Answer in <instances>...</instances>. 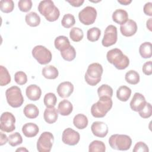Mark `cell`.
Here are the masks:
<instances>
[{
	"label": "cell",
	"instance_id": "cell-1",
	"mask_svg": "<svg viewBox=\"0 0 152 152\" xmlns=\"http://www.w3.org/2000/svg\"><path fill=\"white\" fill-rule=\"evenodd\" d=\"M108 62L114 65L118 69H125L129 64V59L122 50L118 48L109 50L106 55Z\"/></svg>",
	"mask_w": 152,
	"mask_h": 152
},
{
	"label": "cell",
	"instance_id": "cell-2",
	"mask_svg": "<svg viewBox=\"0 0 152 152\" xmlns=\"http://www.w3.org/2000/svg\"><path fill=\"white\" fill-rule=\"evenodd\" d=\"M38 10L46 20L50 22L57 20L60 15L59 9L51 0L40 1L38 5Z\"/></svg>",
	"mask_w": 152,
	"mask_h": 152
},
{
	"label": "cell",
	"instance_id": "cell-3",
	"mask_svg": "<svg viewBox=\"0 0 152 152\" xmlns=\"http://www.w3.org/2000/svg\"><path fill=\"white\" fill-rule=\"evenodd\" d=\"M113 102L109 97H101L91 107V113L94 118H103L111 109Z\"/></svg>",
	"mask_w": 152,
	"mask_h": 152
},
{
	"label": "cell",
	"instance_id": "cell-4",
	"mask_svg": "<svg viewBox=\"0 0 152 152\" xmlns=\"http://www.w3.org/2000/svg\"><path fill=\"white\" fill-rule=\"evenodd\" d=\"M103 71L102 65L99 63H93L89 65L84 76L86 83L91 86L97 85L101 80Z\"/></svg>",
	"mask_w": 152,
	"mask_h": 152
},
{
	"label": "cell",
	"instance_id": "cell-5",
	"mask_svg": "<svg viewBox=\"0 0 152 152\" xmlns=\"http://www.w3.org/2000/svg\"><path fill=\"white\" fill-rule=\"evenodd\" d=\"M109 143L110 147L114 150L125 151L130 148L132 140L127 135L113 134L110 137Z\"/></svg>",
	"mask_w": 152,
	"mask_h": 152
},
{
	"label": "cell",
	"instance_id": "cell-6",
	"mask_svg": "<svg viewBox=\"0 0 152 152\" xmlns=\"http://www.w3.org/2000/svg\"><path fill=\"white\" fill-rule=\"evenodd\" d=\"M5 96L8 104L12 107H19L24 102L21 89L17 86L8 88L5 91Z\"/></svg>",
	"mask_w": 152,
	"mask_h": 152
},
{
	"label": "cell",
	"instance_id": "cell-7",
	"mask_svg": "<svg viewBox=\"0 0 152 152\" xmlns=\"http://www.w3.org/2000/svg\"><path fill=\"white\" fill-rule=\"evenodd\" d=\"M32 55L37 61L42 65L49 63L52 60V53L50 51L42 45H37L33 48Z\"/></svg>",
	"mask_w": 152,
	"mask_h": 152
},
{
	"label": "cell",
	"instance_id": "cell-8",
	"mask_svg": "<svg viewBox=\"0 0 152 152\" xmlns=\"http://www.w3.org/2000/svg\"><path fill=\"white\" fill-rule=\"evenodd\" d=\"M54 137L48 131L43 132L40 135L37 142V149L39 152H49L53 145Z\"/></svg>",
	"mask_w": 152,
	"mask_h": 152
},
{
	"label": "cell",
	"instance_id": "cell-9",
	"mask_svg": "<svg viewBox=\"0 0 152 152\" xmlns=\"http://www.w3.org/2000/svg\"><path fill=\"white\" fill-rule=\"evenodd\" d=\"M97 17L96 10L90 6L84 8L78 14V18L80 21L86 26L91 25L95 22Z\"/></svg>",
	"mask_w": 152,
	"mask_h": 152
},
{
	"label": "cell",
	"instance_id": "cell-10",
	"mask_svg": "<svg viewBox=\"0 0 152 152\" xmlns=\"http://www.w3.org/2000/svg\"><path fill=\"white\" fill-rule=\"evenodd\" d=\"M15 118L13 114L9 112L2 113L0 118V128L1 131L6 132H12L15 129Z\"/></svg>",
	"mask_w": 152,
	"mask_h": 152
},
{
	"label": "cell",
	"instance_id": "cell-11",
	"mask_svg": "<svg viewBox=\"0 0 152 152\" xmlns=\"http://www.w3.org/2000/svg\"><path fill=\"white\" fill-rule=\"evenodd\" d=\"M118 39L117 28L113 25L108 26L104 33V36L102 41V45L104 47H109L115 45Z\"/></svg>",
	"mask_w": 152,
	"mask_h": 152
},
{
	"label": "cell",
	"instance_id": "cell-12",
	"mask_svg": "<svg viewBox=\"0 0 152 152\" xmlns=\"http://www.w3.org/2000/svg\"><path fill=\"white\" fill-rule=\"evenodd\" d=\"M80 139V134L71 128L65 129L62 135V142L69 145H75L78 144Z\"/></svg>",
	"mask_w": 152,
	"mask_h": 152
},
{
	"label": "cell",
	"instance_id": "cell-13",
	"mask_svg": "<svg viewBox=\"0 0 152 152\" xmlns=\"http://www.w3.org/2000/svg\"><path fill=\"white\" fill-rule=\"evenodd\" d=\"M91 130L94 135L100 138L106 137L108 133V126L103 122H94L91 126Z\"/></svg>",
	"mask_w": 152,
	"mask_h": 152
},
{
	"label": "cell",
	"instance_id": "cell-14",
	"mask_svg": "<svg viewBox=\"0 0 152 152\" xmlns=\"http://www.w3.org/2000/svg\"><path fill=\"white\" fill-rule=\"evenodd\" d=\"M120 31L124 36H132L134 35L137 31V23L134 20L128 19L124 24L121 25Z\"/></svg>",
	"mask_w": 152,
	"mask_h": 152
},
{
	"label": "cell",
	"instance_id": "cell-15",
	"mask_svg": "<svg viewBox=\"0 0 152 152\" xmlns=\"http://www.w3.org/2000/svg\"><path fill=\"white\" fill-rule=\"evenodd\" d=\"M146 102L145 99L142 94L135 93L130 102V107L132 110L138 112L144 107Z\"/></svg>",
	"mask_w": 152,
	"mask_h": 152
},
{
	"label": "cell",
	"instance_id": "cell-16",
	"mask_svg": "<svg viewBox=\"0 0 152 152\" xmlns=\"http://www.w3.org/2000/svg\"><path fill=\"white\" fill-rule=\"evenodd\" d=\"M74 91V86L69 81H65L60 83L57 87V93L62 98L69 97Z\"/></svg>",
	"mask_w": 152,
	"mask_h": 152
},
{
	"label": "cell",
	"instance_id": "cell-17",
	"mask_svg": "<svg viewBox=\"0 0 152 152\" xmlns=\"http://www.w3.org/2000/svg\"><path fill=\"white\" fill-rule=\"evenodd\" d=\"M26 94L29 100L36 101L40 98L42 90L36 84H31L26 88Z\"/></svg>",
	"mask_w": 152,
	"mask_h": 152
},
{
	"label": "cell",
	"instance_id": "cell-18",
	"mask_svg": "<svg viewBox=\"0 0 152 152\" xmlns=\"http://www.w3.org/2000/svg\"><path fill=\"white\" fill-rule=\"evenodd\" d=\"M39 128L38 126L32 122L24 124L22 127V132L24 136L28 138L35 137L39 132Z\"/></svg>",
	"mask_w": 152,
	"mask_h": 152
},
{
	"label": "cell",
	"instance_id": "cell-19",
	"mask_svg": "<svg viewBox=\"0 0 152 152\" xmlns=\"http://www.w3.org/2000/svg\"><path fill=\"white\" fill-rule=\"evenodd\" d=\"M58 110L54 107H46L43 113V118L46 122L51 124L55 123L58 118Z\"/></svg>",
	"mask_w": 152,
	"mask_h": 152
},
{
	"label": "cell",
	"instance_id": "cell-20",
	"mask_svg": "<svg viewBox=\"0 0 152 152\" xmlns=\"http://www.w3.org/2000/svg\"><path fill=\"white\" fill-rule=\"evenodd\" d=\"M112 19L116 23L122 25L128 20V12L122 9L116 10L113 12Z\"/></svg>",
	"mask_w": 152,
	"mask_h": 152
},
{
	"label": "cell",
	"instance_id": "cell-21",
	"mask_svg": "<svg viewBox=\"0 0 152 152\" xmlns=\"http://www.w3.org/2000/svg\"><path fill=\"white\" fill-rule=\"evenodd\" d=\"M73 106L72 103L68 100L61 101L58 106V112L62 116H68L72 112Z\"/></svg>",
	"mask_w": 152,
	"mask_h": 152
},
{
	"label": "cell",
	"instance_id": "cell-22",
	"mask_svg": "<svg viewBox=\"0 0 152 152\" xmlns=\"http://www.w3.org/2000/svg\"><path fill=\"white\" fill-rule=\"evenodd\" d=\"M54 45L56 49L61 52L71 46L69 39L65 36H59L57 37L55 39Z\"/></svg>",
	"mask_w": 152,
	"mask_h": 152
},
{
	"label": "cell",
	"instance_id": "cell-23",
	"mask_svg": "<svg viewBox=\"0 0 152 152\" xmlns=\"http://www.w3.org/2000/svg\"><path fill=\"white\" fill-rule=\"evenodd\" d=\"M131 90L126 86H122L118 88L116 91L117 98L122 102H126L130 97Z\"/></svg>",
	"mask_w": 152,
	"mask_h": 152
},
{
	"label": "cell",
	"instance_id": "cell-24",
	"mask_svg": "<svg viewBox=\"0 0 152 152\" xmlns=\"http://www.w3.org/2000/svg\"><path fill=\"white\" fill-rule=\"evenodd\" d=\"M73 124L77 128L83 129L88 125V119L86 115L79 113L74 116L73 119Z\"/></svg>",
	"mask_w": 152,
	"mask_h": 152
},
{
	"label": "cell",
	"instance_id": "cell-25",
	"mask_svg": "<svg viewBox=\"0 0 152 152\" xmlns=\"http://www.w3.org/2000/svg\"><path fill=\"white\" fill-rule=\"evenodd\" d=\"M58 74L59 72L57 68L53 65L46 66L42 69V75L47 79H55L58 77Z\"/></svg>",
	"mask_w": 152,
	"mask_h": 152
},
{
	"label": "cell",
	"instance_id": "cell-26",
	"mask_svg": "<svg viewBox=\"0 0 152 152\" xmlns=\"http://www.w3.org/2000/svg\"><path fill=\"white\" fill-rule=\"evenodd\" d=\"M24 115L29 119H34L37 118L39 114V110L37 107L34 104H27L23 110Z\"/></svg>",
	"mask_w": 152,
	"mask_h": 152
},
{
	"label": "cell",
	"instance_id": "cell-27",
	"mask_svg": "<svg viewBox=\"0 0 152 152\" xmlns=\"http://www.w3.org/2000/svg\"><path fill=\"white\" fill-rule=\"evenodd\" d=\"M26 23L31 27H36L40 23V17L35 12H30L26 14L25 17Z\"/></svg>",
	"mask_w": 152,
	"mask_h": 152
},
{
	"label": "cell",
	"instance_id": "cell-28",
	"mask_svg": "<svg viewBox=\"0 0 152 152\" xmlns=\"http://www.w3.org/2000/svg\"><path fill=\"white\" fill-rule=\"evenodd\" d=\"M139 52L143 58H150L151 57V43L150 42L142 43L139 48Z\"/></svg>",
	"mask_w": 152,
	"mask_h": 152
},
{
	"label": "cell",
	"instance_id": "cell-29",
	"mask_svg": "<svg viewBox=\"0 0 152 152\" xmlns=\"http://www.w3.org/2000/svg\"><path fill=\"white\" fill-rule=\"evenodd\" d=\"M11 82V76L7 69L2 65L0 66V85L4 86Z\"/></svg>",
	"mask_w": 152,
	"mask_h": 152
},
{
	"label": "cell",
	"instance_id": "cell-30",
	"mask_svg": "<svg viewBox=\"0 0 152 152\" xmlns=\"http://www.w3.org/2000/svg\"><path fill=\"white\" fill-rule=\"evenodd\" d=\"M125 79L128 83L135 85L138 84L140 81V75L134 70H129L126 73Z\"/></svg>",
	"mask_w": 152,
	"mask_h": 152
},
{
	"label": "cell",
	"instance_id": "cell-31",
	"mask_svg": "<svg viewBox=\"0 0 152 152\" xmlns=\"http://www.w3.org/2000/svg\"><path fill=\"white\" fill-rule=\"evenodd\" d=\"M88 151L90 152H104L106 151V147L102 141L94 140L89 144Z\"/></svg>",
	"mask_w": 152,
	"mask_h": 152
},
{
	"label": "cell",
	"instance_id": "cell-32",
	"mask_svg": "<svg viewBox=\"0 0 152 152\" xmlns=\"http://www.w3.org/2000/svg\"><path fill=\"white\" fill-rule=\"evenodd\" d=\"M99 97H112L113 95V89L107 84H102L97 89Z\"/></svg>",
	"mask_w": 152,
	"mask_h": 152
},
{
	"label": "cell",
	"instance_id": "cell-33",
	"mask_svg": "<svg viewBox=\"0 0 152 152\" xmlns=\"http://www.w3.org/2000/svg\"><path fill=\"white\" fill-rule=\"evenodd\" d=\"M101 35V31L97 27H92L87 30V39L92 42L97 41Z\"/></svg>",
	"mask_w": 152,
	"mask_h": 152
},
{
	"label": "cell",
	"instance_id": "cell-34",
	"mask_svg": "<svg viewBox=\"0 0 152 152\" xmlns=\"http://www.w3.org/2000/svg\"><path fill=\"white\" fill-rule=\"evenodd\" d=\"M61 55L65 61H71L75 59L76 56V52L74 48L71 45L66 49L61 52Z\"/></svg>",
	"mask_w": 152,
	"mask_h": 152
},
{
	"label": "cell",
	"instance_id": "cell-35",
	"mask_svg": "<svg viewBox=\"0 0 152 152\" xmlns=\"http://www.w3.org/2000/svg\"><path fill=\"white\" fill-rule=\"evenodd\" d=\"M84 36L83 30L78 27H73L69 31V37L71 40L75 42L81 41Z\"/></svg>",
	"mask_w": 152,
	"mask_h": 152
},
{
	"label": "cell",
	"instance_id": "cell-36",
	"mask_svg": "<svg viewBox=\"0 0 152 152\" xmlns=\"http://www.w3.org/2000/svg\"><path fill=\"white\" fill-rule=\"evenodd\" d=\"M14 4L12 0H1L0 1V9L2 12L9 13L13 11Z\"/></svg>",
	"mask_w": 152,
	"mask_h": 152
},
{
	"label": "cell",
	"instance_id": "cell-37",
	"mask_svg": "<svg viewBox=\"0 0 152 152\" xmlns=\"http://www.w3.org/2000/svg\"><path fill=\"white\" fill-rule=\"evenodd\" d=\"M75 23V17L71 14H65L61 20L62 26L66 28L72 27Z\"/></svg>",
	"mask_w": 152,
	"mask_h": 152
},
{
	"label": "cell",
	"instance_id": "cell-38",
	"mask_svg": "<svg viewBox=\"0 0 152 152\" xmlns=\"http://www.w3.org/2000/svg\"><path fill=\"white\" fill-rule=\"evenodd\" d=\"M23 142V138L20 133L16 132L8 137V143L12 147H15Z\"/></svg>",
	"mask_w": 152,
	"mask_h": 152
},
{
	"label": "cell",
	"instance_id": "cell-39",
	"mask_svg": "<svg viewBox=\"0 0 152 152\" xmlns=\"http://www.w3.org/2000/svg\"><path fill=\"white\" fill-rule=\"evenodd\" d=\"M56 97L55 94L52 93H48L46 94L43 99L44 104L46 106V107H54L56 105Z\"/></svg>",
	"mask_w": 152,
	"mask_h": 152
},
{
	"label": "cell",
	"instance_id": "cell-40",
	"mask_svg": "<svg viewBox=\"0 0 152 152\" xmlns=\"http://www.w3.org/2000/svg\"><path fill=\"white\" fill-rule=\"evenodd\" d=\"M140 116L142 118H148L152 114V107L150 103L146 102L144 107L138 111Z\"/></svg>",
	"mask_w": 152,
	"mask_h": 152
},
{
	"label": "cell",
	"instance_id": "cell-41",
	"mask_svg": "<svg viewBox=\"0 0 152 152\" xmlns=\"http://www.w3.org/2000/svg\"><path fill=\"white\" fill-rule=\"evenodd\" d=\"M14 80L19 85H24L27 81V77L23 71H18L14 75Z\"/></svg>",
	"mask_w": 152,
	"mask_h": 152
},
{
	"label": "cell",
	"instance_id": "cell-42",
	"mask_svg": "<svg viewBox=\"0 0 152 152\" xmlns=\"http://www.w3.org/2000/svg\"><path fill=\"white\" fill-rule=\"evenodd\" d=\"M32 1L31 0H21L18 2L19 10L22 12H28L32 7Z\"/></svg>",
	"mask_w": 152,
	"mask_h": 152
},
{
	"label": "cell",
	"instance_id": "cell-43",
	"mask_svg": "<svg viewBox=\"0 0 152 152\" xmlns=\"http://www.w3.org/2000/svg\"><path fill=\"white\" fill-rule=\"evenodd\" d=\"M148 151L149 149L147 145L142 141L136 143L133 149L134 152H148Z\"/></svg>",
	"mask_w": 152,
	"mask_h": 152
},
{
	"label": "cell",
	"instance_id": "cell-44",
	"mask_svg": "<svg viewBox=\"0 0 152 152\" xmlns=\"http://www.w3.org/2000/svg\"><path fill=\"white\" fill-rule=\"evenodd\" d=\"M142 72L144 74L147 75H150L152 74V69H151V61H149L144 64L142 68Z\"/></svg>",
	"mask_w": 152,
	"mask_h": 152
},
{
	"label": "cell",
	"instance_id": "cell-45",
	"mask_svg": "<svg viewBox=\"0 0 152 152\" xmlns=\"http://www.w3.org/2000/svg\"><path fill=\"white\" fill-rule=\"evenodd\" d=\"M143 11L147 15L152 16V3L150 2L146 3L144 6Z\"/></svg>",
	"mask_w": 152,
	"mask_h": 152
},
{
	"label": "cell",
	"instance_id": "cell-46",
	"mask_svg": "<svg viewBox=\"0 0 152 152\" xmlns=\"http://www.w3.org/2000/svg\"><path fill=\"white\" fill-rule=\"evenodd\" d=\"M66 2L69 3L73 7H78L83 5L84 1V0H71V1H66Z\"/></svg>",
	"mask_w": 152,
	"mask_h": 152
},
{
	"label": "cell",
	"instance_id": "cell-47",
	"mask_svg": "<svg viewBox=\"0 0 152 152\" xmlns=\"http://www.w3.org/2000/svg\"><path fill=\"white\" fill-rule=\"evenodd\" d=\"M8 141V138L7 136L4 134L3 132H0V145H3L4 144H5L7 141Z\"/></svg>",
	"mask_w": 152,
	"mask_h": 152
},
{
	"label": "cell",
	"instance_id": "cell-48",
	"mask_svg": "<svg viewBox=\"0 0 152 152\" xmlns=\"http://www.w3.org/2000/svg\"><path fill=\"white\" fill-rule=\"evenodd\" d=\"M118 2H119V3H120L121 4H122V5H129V4H131V2H132V1H131V0H118Z\"/></svg>",
	"mask_w": 152,
	"mask_h": 152
},
{
	"label": "cell",
	"instance_id": "cell-49",
	"mask_svg": "<svg viewBox=\"0 0 152 152\" xmlns=\"http://www.w3.org/2000/svg\"><path fill=\"white\" fill-rule=\"evenodd\" d=\"M151 20H152V18H149L147 21V28L150 30V31H151L152 29H151Z\"/></svg>",
	"mask_w": 152,
	"mask_h": 152
},
{
	"label": "cell",
	"instance_id": "cell-50",
	"mask_svg": "<svg viewBox=\"0 0 152 152\" xmlns=\"http://www.w3.org/2000/svg\"><path fill=\"white\" fill-rule=\"evenodd\" d=\"M28 151V150H27L26 148H24V147H23L16 150V151Z\"/></svg>",
	"mask_w": 152,
	"mask_h": 152
}]
</instances>
